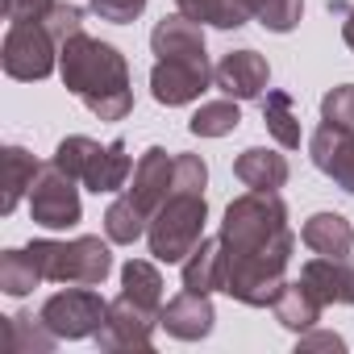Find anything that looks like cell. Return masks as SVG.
<instances>
[{
	"mask_svg": "<svg viewBox=\"0 0 354 354\" xmlns=\"http://www.w3.org/2000/svg\"><path fill=\"white\" fill-rule=\"evenodd\" d=\"M296 350H333V354H342L346 350V342L337 337V333H329V329H304L300 333V342H296Z\"/></svg>",
	"mask_w": 354,
	"mask_h": 354,
	"instance_id": "obj_33",
	"label": "cell"
},
{
	"mask_svg": "<svg viewBox=\"0 0 354 354\" xmlns=\"http://www.w3.org/2000/svg\"><path fill=\"white\" fill-rule=\"evenodd\" d=\"M38 317L50 325V333H59L67 342H80V337H96L100 333V325L109 317V300L100 292L84 288V283H71L67 292H55L42 304Z\"/></svg>",
	"mask_w": 354,
	"mask_h": 354,
	"instance_id": "obj_8",
	"label": "cell"
},
{
	"mask_svg": "<svg viewBox=\"0 0 354 354\" xmlns=\"http://www.w3.org/2000/svg\"><path fill=\"white\" fill-rule=\"evenodd\" d=\"M30 254L42 267V279H50V283H84V288H96L113 271V250L100 238H75V242L38 238V242H30Z\"/></svg>",
	"mask_w": 354,
	"mask_h": 354,
	"instance_id": "obj_5",
	"label": "cell"
},
{
	"mask_svg": "<svg viewBox=\"0 0 354 354\" xmlns=\"http://www.w3.org/2000/svg\"><path fill=\"white\" fill-rule=\"evenodd\" d=\"M55 162L71 175V180H80L84 188H92L96 196L100 192H121L129 184V175H133V158L125 154V142L113 138L109 146L84 138V133H71L59 142L55 150Z\"/></svg>",
	"mask_w": 354,
	"mask_h": 354,
	"instance_id": "obj_4",
	"label": "cell"
},
{
	"mask_svg": "<svg viewBox=\"0 0 354 354\" xmlns=\"http://www.w3.org/2000/svg\"><path fill=\"white\" fill-rule=\"evenodd\" d=\"M213 321H217L213 300H209L205 292H188V288L175 296V300H167L162 313H158V325H162L171 337H180V342H201V337H209V333H213Z\"/></svg>",
	"mask_w": 354,
	"mask_h": 354,
	"instance_id": "obj_14",
	"label": "cell"
},
{
	"mask_svg": "<svg viewBox=\"0 0 354 354\" xmlns=\"http://www.w3.org/2000/svg\"><path fill=\"white\" fill-rule=\"evenodd\" d=\"M213 84L234 100H259L267 92V84H271V67H267V59L259 50H230L217 63Z\"/></svg>",
	"mask_w": 354,
	"mask_h": 354,
	"instance_id": "obj_13",
	"label": "cell"
},
{
	"mask_svg": "<svg viewBox=\"0 0 354 354\" xmlns=\"http://www.w3.org/2000/svg\"><path fill=\"white\" fill-rule=\"evenodd\" d=\"M75 184L80 180H71V175L50 158L38 171L34 188H30V217L42 230H71V225H80L84 205H80V188Z\"/></svg>",
	"mask_w": 354,
	"mask_h": 354,
	"instance_id": "obj_9",
	"label": "cell"
},
{
	"mask_svg": "<svg viewBox=\"0 0 354 354\" xmlns=\"http://www.w3.org/2000/svg\"><path fill=\"white\" fill-rule=\"evenodd\" d=\"M175 9L201 26H217V30H238L250 21L238 0H175Z\"/></svg>",
	"mask_w": 354,
	"mask_h": 354,
	"instance_id": "obj_27",
	"label": "cell"
},
{
	"mask_svg": "<svg viewBox=\"0 0 354 354\" xmlns=\"http://www.w3.org/2000/svg\"><path fill=\"white\" fill-rule=\"evenodd\" d=\"M0 63H5L9 80H21V84L46 80L59 67V42L42 21H13L5 34V46H0Z\"/></svg>",
	"mask_w": 354,
	"mask_h": 354,
	"instance_id": "obj_6",
	"label": "cell"
},
{
	"mask_svg": "<svg viewBox=\"0 0 354 354\" xmlns=\"http://www.w3.org/2000/svg\"><path fill=\"white\" fill-rule=\"evenodd\" d=\"M154 325H158L154 308H142L138 300L117 296L109 304V317H104L100 333H96V346L100 350H150L154 346Z\"/></svg>",
	"mask_w": 354,
	"mask_h": 354,
	"instance_id": "obj_10",
	"label": "cell"
},
{
	"mask_svg": "<svg viewBox=\"0 0 354 354\" xmlns=\"http://www.w3.org/2000/svg\"><path fill=\"white\" fill-rule=\"evenodd\" d=\"M238 125H242V113H238L234 96H230V100H209V104H201V109L192 113V121H188V129H192L196 138H225V133H234Z\"/></svg>",
	"mask_w": 354,
	"mask_h": 354,
	"instance_id": "obj_28",
	"label": "cell"
},
{
	"mask_svg": "<svg viewBox=\"0 0 354 354\" xmlns=\"http://www.w3.org/2000/svg\"><path fill=\"white\" fill-rule=\"evenodd\" d=\"M213 71L217 67H209V50H201V55H167V59H158L150 67V92H154L158 104L180 109V104H192V100H201L209 92Z\"/></svg>",
	"mask_w": 354,
	"mask_h": 354,
	"instance_id": "obj_7",
	"label": "cell"
},
{
	"mask_svg": "<svg viewBox=\"0 0 354 354\" xmlns=\"http://www.w3.org/2000/svg\"><path fill=\"white\" fill-rule=\"evenodd\" d=\"M55 342H59V333H50V325L34 313H17L5 321V346L13 354H34V350L46 354V350H55Z\"/></svg>",
	"mask_w": 354,
	"mask_h": 354,
	"instance_id": "obj_22",
	"label": "cell"
},
{
	"mask_svg": "<svg viewBox=\"0 0 354 354\" xmlns=\"http://www.w3.org/2000/svg\"><path fill=\"white\" fill-rule=\"evenodd\" d=\"M300 242L313 250V254H329V259H342L354 250V225L342 217V213H313L300 230Z\"/></svg>",
	"mask_w": 354,
	"mask_h": 354,
	"instance_id": "obj_17",
	"label": "cell"
},
{
	"mask_svg": "<svg viewBox=\"0 0 354 354\" xmlns=\"http://www.w3.org/2000/svg\"><path fill=\"white\" fill-rule=\"evenodd\" d=\"M146 225H150V217H146L129 196H117V201L104 209V234H109V242H117V246H133V242L146 234Z\"/></svg>",
	"mask_w": 354,
	"mask_h": 354,
	"instance_id": "obj_26",
	"label": "cell"
},
{
	"mask_svg": "<svg viewBox=\"0 0 354 354\" xmlns=\"http://www.w3.org/2000/svg\"><path fill=\"white\" fill-rule=\"evenodd\" d=\"M275 321L283 325V329H292V333H304V329H313L317 321H321V300L313 296V288L304 283V279H296V283H283V292L275 296Z\"/></svg>",
	"mask_w": 354,
	"mask_h": 354,
	"instance_id": "obj_18",
	"label": "cell"
},
{
	"mask_svg": "<svg viewBox=\"0 0 354 354\" xmlns=\"http://www.w3.org/2000/svg\"><path fill=\"white\" fill-rule=\"evenodd\" d=\"M308 154L321 175H329L342 192H354V129L321 121L317 133L308 138Z\"/></svg>",
	"mask_w": 354,
	"mask_h": 354,
	"instance_id": "obj_11",
	"label": "cell"
},
{
	"mask_svg": "<svg viewBox=\"0 0 354 354\" xmlns=\"http://www.w3.org/2000/svg\"><path fill=\"white\" fill-rule=\"evenodd\" d=\"M42 26L55 34V42L63 46L67 38H75V34H84V9H75V5H67V0H55L50 5V13L42 17Z\"/></svg>",
	"mask_w": 354,
	"mask_h": 354,
	"instance_id": "obj_29",
	"label": "cell"
},
{
	"mask_svg": "<svg viewBox=\"0 0 354 354\" xmlns=\"http://www.w3.org/2000/svg\"><path fill=\"white\" fill-rule=\"evenodd\" d=\"M92 13L113 26H129L146 13V0H92Z\"/></svg>",
	"mask_w": 354,
	"mask_h": 354,
	"instance_id": "obj_31",
	"label": "cell"
},
{
	"mask_svg": "<svg viewBox=\"0 0 354 354\" xmlns=\"http://www.w3.org/2000/svg\"><path fill=\"white\" fill-rule=\"evenodd\" d=\"M263 125L283 150L300 146V117H296V104H292L288 92H267L263 96Z\"/></svg>",
	"mask_w": 354,
	"mask_h": 354,
	"instance_id": "obj_23",
	"label": "cell"
},
{
	"mask_svg": "<svg viewBox=\"0 0 354 354\" xmlns=\"http://www.w3.org/2000/svg\"><path fill=\"white\" fill-rule=\"evenodd\" d=\"M221 292L238 304L267 308L283 292V275L296 250V234L288 225V205L279 192H246L230 201L221 221Z\"/></svg>",
	"mask_w": 354,
	"mask_h": 354,
	"instance_id": "obj_1",
	"label": "cell"
},
{
	"mask_svg": "<svg viewBox=\"0 0 354 354\" xmlns=\"http://www.w3.org/2000/svg\"><path fill=\"white\" fill-rule=\"evenodd\" d=\"M300 279L313 288V296L321 304H354V259L350 254H342V259L317 254L300 267Z\"/></svg>",
	"mask_w": 354,
	"mask_h": 354,
	"instance_id": "obj_15",
	"label": "cell"
},
{
	"mask_svg": "<svg viewBox=\"0 0 354 354\" xmlns=\"http://www.w3.org/2000/svg\"><path fill=\"white\" fill-rule=\"evenodd\" d=\"M121 296L138 300L142 308L162 313V275H158V267L146 263V259H129L121 267Z\"/></svg>",
	"mask_w": 354,
	"mask_h": 354,
	"instance_id": "obj_21",
	"label": "cell"
},
{
	"mask_svg": "<svg viewBox=\"0 0 354 354\" xmlns=\"http://www.w3.org/2000/svg\"><path fill=\"white\" fill-rule=\"evenodd\" d=\"M205 221H209V201L205 192L192 188H171V196L162 201V209L150 217L146 225V242L150 254L158 263H184L201 238H205Z\"/></svg>",
	"mask_w": 354,
	"mask_h": 354,
	"instance_id": "obj_3",
	"label": "cell"
},
{
	"mask_svg": "<svg viewBox=\"0 0 354 354\" xmlns=\"http://www.w3.org/2000/svg\"><path fill=\"white\" fill-rule=\"evenodd\" d=\"M55 0H0V9H5L9 21H42L50 13Z\"/></svg>",
	"mask_w": 354,
	"mask_h": 354,
	"instance_id": "obj_32",
	"label": "cell"
},
{
	"mask_svg": "<svg viewBox=\"0 0 354 354\" xmlns=\"http://www.w3.org/2000/svg\"><path fill=\"white\" fill-rule=\"evenodd\" d=\"M321 121L342 125V129H354V84H342V88H333V92H325V100H321Z\"/></svg>",
	"mask_w": 354,
	"mask_h": 354,
	"instance_id": "obj_30",
	"label": "cell"
},
{
	"mask_svg": "<svg viewBox=\"0 0 354 354\" xmlns=\"http://www.w3.org/2000/svg\"><path fill=\"white\" fill-rule=\"evenodd\" d=\"M184 288L188 292H221V238H201V246L184 259Z\"/></svg>",
	"mask_w": 354,
	"mask_h": 354,
	"instance_id": "obj_20",
	"label": "cell"
},
{
	"mask_svg": "<svg viewBox=\"0 0 354 354\" xmlns=\"http://www.w3.org/2000/svg\"><path fill=\"white\" fill-rule=\"evenodd\" d=\"M171 180H175V154H167L162 146H150L138 162H133V184L125 188V196L154 217L162 209V201L171 196Z\"/></svg>",
	"mask_w": 354,
	"mask_h": 354,
	"instance_id": "obj_12",
	"label": "cell"
},
{
	"mask_svg": "<svg viewBox=\"0 0 354 354\" xmlns=\"http://www.w3.org/2000/svg\"><path fill=\"white\" fill-rule=\"evenodd\" d=\"M234 175H238L246 188H254V192H279L288 184L292 171H288V158L283 154H275L267 146H250V150H242L234 158Z\"/></svg>",
	"mask_w": 354,
	"mask_h": 354,
	"instance_id": "obj_16",
	"label": "cell"
},
{
	"mask_svg": "<svg viewBox=\"0 0 354 354\" xmlns=\"http://www.w3.org/2000/svg\"><path fill=\"white\" fill-rule=\"evenodd\" d=\"M250 21H259L271 34H292L304 17V0H238Z\"/></svg>",
	"mask_w": 354,
	"mask_h": 354,
	"instance_id": "obj_24",
	"label": "cell"
},
{
	"mask_svg": "<svg viewBox=\"0 0 354 354\" xmlns=\"http://www.w3.org/2000/svg\"><path fill=\"white\" fill-rule=\"evenodd\" d=\"M38 171H42V162L26 146H5V201H0V213L5 217L21 205V196H30Z\"/></svg>",
	"mask_w": 354,
	"mask_h": 354,
	"instance_id": "obj_19",
	"label": "cell"
},
{
	"mask_svg": "<svg viewBox=\"0 0 354 354\" xmlns=\"http://www.w3.org/2000/svg\"><path fill=\"white\" fill-rule=\"evenodd\" d=\"M38 283H42V267L34 263L30 246L0 254V292H5V296H30Z\"/></svg>",
	"mask_w": 354,
	"mask_h": 354,
	"instance_id": "obj_25",
	"label": "cell"
},
{
	"mask_svg": "<svg viewBox=\"0 0 354 354\" xmlns=\"http://www.w3.org/2000/svg\"><path fill=\"white\" fill-rule=\"evenodd\" d=\"M59 75L71 96L88 104L92 117L100 121H121L133 109V84H129V63L117 46L75 34L59 46Z\"/></svg>",
	"mask_w": 354,
	"mask_h": 354,
	"instance_id": "obj_2",
	"label": "cell"
},
{
	"mask_svg": "<svg viewBox=\"0 0 354 354\" xmlns=\"http://www.w3.org/2000/svg\"><path fill=\"white\" fill-rule=\"evenodd\" d=\"M333 13L346 17V21H342V38H346V46L354 50V5H333Z\"/></svg>",
	"mask_w": 354,
	"mask_h": 354,
	"instance_id": "obj_34",
	"label": "cell"
}]
</instances>
